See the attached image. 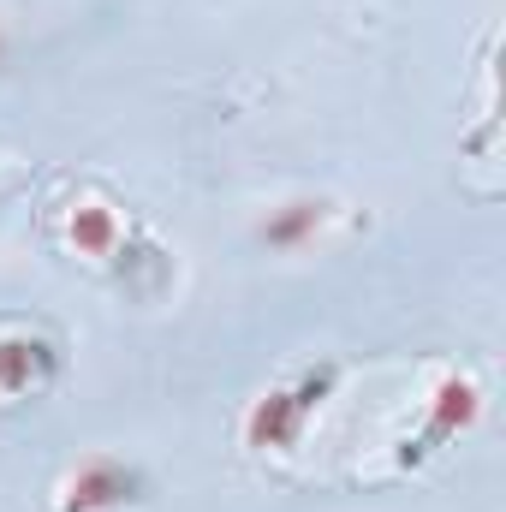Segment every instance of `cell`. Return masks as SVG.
Masks as SVG:
<instances>
[{
    "label": "cell",
    "instance_id": "obj_6",
    "mask_svg": "<svg viewBox=\"0 0 506 512\" xmlns=\"http://www.w3.org/2000/svg\"><path fill=\"white\" fill-rule=\"evenodd\" d=\"M66 239H72L78 256L108 262V256H120V245H126V221H120L114 203H78V209L66 215Z\"/></svg>",
    "mask_w": 506,
    "mask_h": 512
},
{
    "label": "cell",
    "instance_id": "obj_3",
    "mask_svg": "<svg viewBox=\"0 0 506 512\" xmlns=\"http://www.w3.org/2000/svg\"><path fill=\"white\" fill-rule=\"evenodd\" d=\"M54 376H60V346L48 334H30V328L0 334V399H30Z\"/></svg>",
    "mask_w": 506,
    "mask_h": 512
},
{
    "label": "cell",
    "instance_id": "obj_1",
    "mask_svg": "<svg viewBox=\"0 0 506 512\" xmlns=\"http://www.w3.org/2000/svg\"><path fill=\"white\" fill-rule=\"evenodd\" d=\"M334 393V364H316V370H298L292 382L256 393L245 423H239V441L251 453H292L304 441V423L322 411V399Z\"/></svg>",
    "mask_w": 506,
    "mask_h": 512
},
{
    "label": "cell",
    "instance_id": "obj_7",
    "mask_svg": "<svg viewBox=\"0 0 506 512\" xmlns=\"http://www.w3.org/2000/svg\"><path fill=\"white\" fill-rule=\"evenodd\" d=\"M0 60H6V24H0Z\"/></svg>",
    "mask_w": 506,
    "mask_h": 512
},
{
    "label": "cell",
    "instance_id": "obj_4",
    "mask_svg": "<svg viewBox=\"0 0 506 512\" xmlns=\"http://www.w3.org/2000/svg\"><path fill=\"white\" fill-rule=\"evenodd\" d=\"M334 215H340L334 197H286V203H274V209L256 221V239H262L268 251H310V245L334 227Z\"/></svg>",
    "mask_w": 506,
    "mask_h": 512
},
{
    "label": "cell",
    "instance_id": "obj_5",
    "mask_svg": "<svg viewBox=\"0 0 506 512\" xmlns=\"http://www.w3.org/2000/svg\"><path fill=\"white\" fill-rule=\"evenodd\" d=\"M483 417V387L471 376H441L435 393H429V411H423V447L417 453H435L447 441H459L465 429H477Z\"/></svg>",
    "mask_w": 506,
    "mask_h": 512
},
{
    "label": "cell",
    "instance_id": "obj_2",
    "mask_svg": "<svg viewBox=\"0 0 506 512\" xmlns=\"http://www.w3.org/2000/svg\"><path fill=\"white\" fill-rule=\"evenodd\" d=\"M137 501H143V471L108 453L78 459L54 489V512H126Z\"/></svg>",
    "mask_w": 506,
    "mask_h": 512
}]
</instances>
